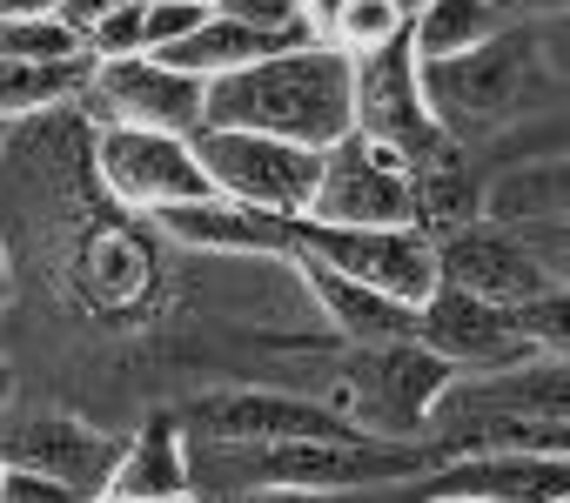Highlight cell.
I'll return each mask as SVG.
<instances>
[{"mask_svg":"<svg viewBox=\"0 0 570 503\" xmlns=\"http://www.w3.org/2000/svg\"><path fill=\"white\" fill-rule=\"evenodd\" d=\"M202 128H255L323 155L356 135V61L336 41H296L235 75H215Z\"/></svg>","mask_w":570,"mask_h":503,"instance_id":"1","label":"cell"},{"mask_svg":"<svg viewBox=\"0 0 570 503\" xmlns=\"http://www.w3.org/2000/svg\"><path fill=\"white\" fill-rule=\"evenodd\" d=\"M423 101L436 115V128L463 148H490L510 128L550 115L557 101H570L550 68L537 61V34L530 21H510L497 41L450 55V61H423Z\"/></svg>","mask_w":570,"mask_h":503,"instance_id":"2","label":"cell"},{"mask_svg":"<svg viewBox=\"0 0 570 503\" xmlns=\"http://www.w3.org/2000/svg\"><path fill=\"white\" fill-rule=\"evenodd\" d=\"M463 376L416 336L396 343H343L330 403L343 410V423L356 436H383V443H430V423L443 410V396Z\"/></svg>","mask_w":570,"mask_h":503,"instance_id":"3","label":"cell"},{"mask_svg":"<svg viewBox=\"0 0 570 503\" xmlns=\"http://www.w3.org/2000/svg\"><path fill=\"white\" fill-rule=\"evenodd\" d=\"M195 155H202L215 195L262 208V215H309L316 181H323L316 148H296L282 135H255V128H202Z\"/></svg>","mask_w":570,"mask_h":503,"instance_id":"4","label":"cell"},{"mask_svg":"<svg viewBox=\"0 0 570 503\" xmlns=\"http://www.w3.org/2000/svg\"><path fill=\"white\" fill-rule=\"evenodd\" d=\"M296 256H316L396 303H430L436 296V241L416 228V221H396V228H350V221H309L296 215Z\"/></svg>","mask_w":570,"mask_h":503,"instance_id":"5","label":"cell"},{"mask_svg":"<svg viewBox=\"0 0 570 503\" xmlns=\"http://www.w3.org/2000/svg\"><path fill=\"white\" fill-rule=\"evenodd\" d=\"M121 443L115 430H95L88 416H68V410H41V403H8L0 410V463L8 470H41L68 490H81L88 503L108 496V476L121 463Z\"/></svg>","mask_w":570,"mask_h":503,"instance_id":"6","label":"cell"},{"mask_svg":"<svg viewBox=\"0 0 570 503\" xmlns=\"http://www.w3.org/2000/svg\"><path fill=\"white\" fill-rule=\"evenodd\" d=\"M95 175L135 215H161L175 201L215 195V181H208V168L195 155V135H155V128H121V121H101Z\"/></svg>","mask_w":570,"mask_h":503,"instance_id":"7","label":"cell"},{"mask_svg":"<svg viewBox=\"0 0 570 503\" xmlns=\"http://www.w3.org/2000/svg\"><path fill=\"white\" fill-rule=\"evenodd\" d=\"M350 61H356V135L396 148L403 161H416V155H430V148L450 141L436 128L430 101H423V61H416L410 28L396 41L370 48V55H350Z\"/></svg>","mask_w":570,"mask_h":503,"instance_id":"8","label":"cell"},{"mask_svg":"<svg viewBox=\"0 0 570 503\" xmlns=\"http://www.w3.org/2000/svg\"><path fill=\"white\" fill-rule=\"evenodd\" d=\"M195 443H282V436H356L330 396H296V389H208L181 410Z\"/></svg>","mask_w":570,"mask_h":503,"instance_id":"9","label":"cell"},{"mask_svg":"<svg viewBox=\"0 0 570 503\" xmlns=\"http://www.w3.org/2000/svg\"><path fill=\"white\" fill-rule=\"evenodd\" d=\"M416 343H430L463 383H476V376H510V369L537 363V343L523 336L517 309L483 303V296H470V289H450V283H436V296L423 303Z\"/></svg>","mask_w":570,"mask_h":503,"instance_id":"10","label":"cell"},{"mask_svg":"<svg viewBox=\"0 0 570 503\" xmlns=\"http://www.w3.org/2000/svg\"><path fill=\"white\" fill-rule=\"evenodd\" d=\"M88 108H101V121L121 128H155V135H202V108H208V81L181 75L155 55H115L95 61L88 75Z\"/></svg>","mask_w":570,"mask_h":503,"instance_id":"11","label":"cell"},{"mask_svg":"<svg viewBox=\"0 0 570 503\" xmlns=\"http://www.w3.org/2000/svg\"><path fill=\"white\" fill-rule=\"evenodd\" d=\"M309 221H350V228H396L416 221L410 208V161L370 135H343L323 148V181L309 201Z\"/></svg>","mask_w":570,"mask_h":503,"instance_id":"12","label":"cell"},{"mask_svg":"<svg viewBox=\"0 0 570 503\" xmlns=\"http://www.w3.org/2000/svg\"><path fill=\"white\" fill-rule=\"evenodd\" d=\"M430 241H436V283L470 289V296H483V303L517 309V303H530L537 289H550V283H543V263L530 256V241H523V228H510V221L476 215V221H463V228H450V235H430Z\"/></svg>","mask_w":570,"mask_h":503,"instance_id":"13","label":"cell"},{"mask_svg":"<svg viewBox=\"0 0 570 503\" xmlns=\"http://www.w3.org/2000/svg\"><path fill=\"white\" fill-rule=\"evenodd\" d=\"M155 228L195 256H242V263H289L296 256V215H262L242 208L228 195H202V201H175L155 215Z\"/></svg>","mask_w":570,"mask_h":503,"instance_id":"14","label":"cell"},{"mask_svg":"<svg viewBox=\"0 0 570 503\" xmlns=\"http://www.w3.org/2000/svg\"><path fill=\"white\" fill-rule=\"evenodd\" d=\"M282 269L303 283V296L316 303V316H323L343 343H396V336H416V323H423L416 303H396V296H383V289H370V283H356V276L316 263V256H289Z\"/></svg>","mask_w":570,"mask_h":503,"instance_id":"15","label":"cell"},{"mask_svg":"<svg viewBox=\"0 0 570 503\" xmlns=\"http://www.w3.org/2000/svg\"><path fill=\"white\" fill-rule=\"evenodd\" d=\"M108 496H195V463H188L181 410H148L141 416V430L121 443Z\"/></svg>","mask_w":570,"mask_h":503,"instance_id":"16","label":"cell"},{"mask_svg":"<svg viewBox=\"0 0 570 503\" xmlns=\"http://www.w3.org/2000/svg\"><path fill=\"white\" fill-rule=\"evenodd\" d=\"M483 161L463 148V141H443L430 155L410 161V208H416V228L423 235H450L463 221L483 215Z\"/></svg>","mask_w":570,"mask_h":503,"instance_id":"17","label":"cell"},{"mask_svg":"<svg viewBox=\"0 0 570 503\" xmlns=\"http://www.w3.org/2000/svg\"><path fill=\"white\" fill-rule=\"evenodd\" d=\"M483 215L490 221H563L570 215V155H537V161H503L483 168Z\"/></svg>","mask_w":570,"mask_h":503,"instance_id":"18","label":"cell"},{"mask_svg":"<svg viewBox=\"0 0 570 503\" xmlns=\"http://www.w3.org/2000/svg\"><path fill=\"white\" fill-rule=\"evenodd\" d=\"M282 48H296V41H289V34H268V28H248V21H235V14H208L188 41L161 48L155 61L215 81V75H235V68H248V61H262V55H282Z\"/></svg>","mask_w":570,"mask_h":503,"instance_id":"19","label":"cell"},{"mask_svg":"<svg viewBox=\"0 0 570 503\" xmlns=\"http://www.w3.org/2000/svg\"><path fill=\"white\" fill-rule=\"evenodd\" d=\"M95 61H21V55H0V128L75 108L88 95Z\"/></svg>","mask_w":570,"mask_h":503,"instance_id":"20","label":"cell"},{"mask_svg":"<svg viewBox=\"0 0 570 503\" xmlns=\"http://www.w3.org/2000/svg\"><path fill=\"white\" fill-rule=\"evenodd\" d=\"M510 21L497 14V0H430V8L410 21V41H416V61H450V55H470L483 41H497Z\"/></svg>","mask_w":570,"mask_h":503,"instance_id":"21","label":"cell"},{"mask_svg":"<svg viewBox=\"0 0 570 503\" xmlns=\"http://www.w3.org/2000/svg\"><path fill=\"white\" fill-rule=\"evenodd\" d=\"M0 55H21V61H95V55H88V41H81L61 14L0 21Z\"/></svg>","mask_w":570,"mask_h":503,"instance_id":"22","label":"cell"},{"mask_svg":"<svg viewBox=\"0 0 570 503\" xmlns=\"http://www.w3.org/2000/svg\"><path fill=\"white\" fill-rule=\"evenodd\" d=\"M517 323H523V336L537 343V356L570 363V283H550V289H537L530 303H517Z\"/></svg>","mask_w":570,"mask_h":503,"instance_id":"23","label":"cell"},{"mask_svg":"<svg viewBox=\"0 0 570 503\" xmlns=\"http://www.w3.org/2000/svg\"><path fill=\"white\" fill-rule=\"evenodd\" d=\"M410 21L390 8V0H343V14H336V28H330V41L343 48V55H370V48H383V41H396Z\"/></svg>","mask_w":570,"mask_h":503,"instance_id":"24","label":"cell"},{"mask_svg":"<svg viewBox=\"0 0 570 503\" xmlns=\"http://www.w3.org/2000/svg\"><path fill=\"white\" fill-rule=\"evenodd\" d=\"M537 155H570V101H557L550 115H537V121L510 128L503 141H490V168H503V161H537Z\"/></svg>","mask_w":570,"mask_h":503,"instance_id":"25","label":"cell"},{"mask_svg":"<svg viewBox=\"0 0 570 503\" xmlns=\"http://www.w3.org/2000/svg\"><path fill=\"white\" fill-rule=\"evenodd\" d=\"M208 14H215L208 0H148V14H141V41H148V55H161V48L188 41Z\"/></svg>","mask_w":570,"mask_h":503,"instance_id":"26","label":"cell"},{"mask_svg":"<svg viewBox=\"0 0 570 503\" xmlns=\"http://www.w3.org/2000/svg\"><path fill=\"white\" fill-rule=\"evenodd\" d=\"M215 14H235V21H248V28H268V34H289V41H316V34H309V21H303V8H296V0H215Z\"/></svg>","mask_w":570,"mask_h":503,"instance_id":"27","label":"cell"},{"mask_svg":"<svg viewBox=\"0 0 570 503\" xmlns=\"http://www.w3.org/2000/svg\"><path fill=\"white\" fill-rule=\"evenodd\" d=\"M523 241L543 263V283H570V215L563 221H523Z\"/></svg>","mask_w":570,"mask_h":503,"instance_id":"28","label":"cell"},{"mask_svg":"<svg viewBox=\"0 0 570 503\" xmlns=\"http://www.w3.org/2000/svg\"><path fill=\"white\" fill-rule=\"evenodd\" d=\"M0 503H88V496L55 483V476H41V470H8L0 463Z\"/></svg>","mask_w":570,"mask_h":503,"instance_id":"29","label":"cell"},{"mask_svg":"<svg viewBox=\"0 0 570 503\" xmlns=\"http://www.w3.org/2000/svg\"><path fill=\"white\" fill-rule=\"evenodd\" d=\"M537 34V61L550 68V81L570 95V14H550V21H530Z\"/></svg>","mask_w":570,"mask_h":503,"instance_id":"30","label":"cell"},{"mask_svg":"<svg viewBox=\"0 0 570 503\" xmlns=\"http://www.w3.org/2000/svg\"><path fill=\"white\" fill-rule=\"evenodd\" d=\"M383 490H235L215 503H376Z\"/></svg>","mask_w":570,"mask_h":503,"instance_id":"31","label":"cell"},{"mask_svg":"<svg viewBox=\"0 0 570 503\" xmlns=\"http://www.w3.org/2000/svg\"><path fill=\"white\" fill-rule=\"evenodd\" d=\"M121 8H135V0H68V8H61V21H68L81 41H88V34H95L108 14H121Z\"/></svg>","mask_w":570,"mask_h":503,"instance_id":"32","label":"cell"},{"mask_svg":"<svg viewBox=\"0 0 570 503\" xmlns=\"http://www.w3.org/2000/svg\"><path fill=\"white\" fill-rule=\"evenodd\" d=\"M503 21H550V14H570V0H497Z\"/></svg>","mask_w":570,"mask_h":503,"instance_id":"33","label":"cell"},{"mask_svg":"<svg viewBox=\"0 0 570 503\" xmlns=\"http://www.w3.org/2000/svg\"><path fill=\"white\" fill-rule=\"evenodd\" d=\"M296 8H303L309 34H316V41H330V28H336V14H343V0H296Z\"/></svg>","mask_w":570,"mask_h":503,"instance_id":"34","label":"cell"},{"mask_svg":"<svg viewBox=\"0 0 570 503\" xmlns=\"http://www.w3.org/2000/svg\"><path fill=\"white\" fill-rule=\"evenodd\" d=\"M68 0H0V21H28V14H61Z\"/></svg>","mask_w":570,"mask_h":503,"instance_id":"35","label":"cell"},{"mask_svg":"<svg viewBox=\"0 0 570 503\" xmlns=\"http://www.w3.org/2000/svg\"><path fill=\"white\" fill-rule=\"evenodd\" d=\"M8 296H14V263H8V241H0V309H8Z\"/></svg>","mask_w":570,"mask_h":503,"instance_id":"36","label":"cell"},{"mask_svg":"<svg viewBox=\"0 0 570 503\" xmlns=\"http://www.w3.org/2000/svg\"><path fill=\"white\" fill-rule=\"evenodd\" d=\"M8 403H14V369L0 363V410H8Z\"/></svg>","mask_w":570,"mask_h":503,"instance_id":"37","label":"cell"},{"mask_svg":"<svg viewBox=\"0 0 570 503\" xmlns=\"http://www.w3.org/2000/svg\"><path fill=\"white\" fill-rule=\"evenodd\" d=\"M390 8H396V14H403V21H416V14H423V8H430V0H390Z\"/></svg>","mask_w":570,"mask_h":503,"instance_id":"38","label":"cell"},{"mask_svg":"<svg viewBox=\"0 0 570 503\" xmlns=\"http://www.w3.org/2000/svg\"><path fill=\"white\" fill-rule=\"evenodd\" d=\"M403 503V496H396ZM423 503H490V496H423Z\"/></svg>","mask_w":570,"mask_h":503,"instance_id":"39","label":"cell"},{"mask_svg":"<svg viewBox=\"0 0 570 503\" xmlns=\"http://www.w3.org/2000/svg\"><path fill=\"white\" fill-rule=\"evenodd\" d=\"M0 148H8V128H0Z\"/></svg>","mask_w":570,"mask_h":503,"instance_id":"40","label":"cell"},{"mask_svg":"<svg viewBox=\"0 0 570 503\" xmlns=\"http://www.w3.org/2000/svg\"><path fill=\"white\" fill-rule=\"evenodd\" d=\"M208 8H215V0H208Z\"/></svg>","mask_w":570,"mask_h":503,"instance_id":"41","label":"cell"}]
</instances>
